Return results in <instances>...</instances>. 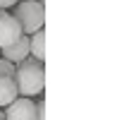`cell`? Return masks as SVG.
<instances>
[{
  "label": "cell",
  "mask_w": 122,
  "mask_h": 120,
  "mask_svg": "<svg viewBox=\"0 0 122 120\" xmlns=\"http://www.w3.org/2000/svg\"><path fill=\"white\" fill-rule=\"evenodd\" d=\"M43 43H46V31L38 29L29 36V55H34V60H38V63H43Z\"/></svg>",
  "instance_id": "52a82bcc"
},
{
  "label": "cell",
  "mask_w": 122,
  "mask_h": 120,
  "mask_svg": "<svg viewBox=\"0 0 122 120\" xmlns=\"http://www.w3.org/2000/svg\"><path fill=\"white\" fill-rule=\"evenodd\" d=\"M5 120H36V101L26 96H17L5 108Z\"/></svg>",
  "instance_id": "3957f363"
},
{
  "label": "cell",
  "mask_w": 122,
  "mask_h": 120,
  "mask_svg": "<svg viewBox=\"0 0 122 120\" xmlns=\"http://www.w3.org/2000/svg\"><path fill=\"white\" fill-rule=\"evenodd\" d=\"M19 36H22V27H19V22H17L10 12H5L3 17H0V48L12 46Z\"/></svg>",
  "instance_id": "277c9868"
},
{
  "label": "cell",
  "mask_w": 122,
  "mask_h": 120,
  "mask_svg": "<svg viewBox=\"0 0 122 120\" xmlns=\"http://www.w3.org/2000/svg\"><path fill=\"white\" fill-rule=\"evenodd\" d=\"M19 96L15 77H0V108H7L15 98Z\"/></svg>",
  "instance_id": "8992f818"
},
{
  "label": "cell",
  "mask_w": 122,
  "mask_h": 120,
  "mask_svg": "<svg viewBox=\"0 0 122 120\" xmlns=\"http://www.w3.org/2000/svg\"><path fill=\"white\" fill-rule=\"evenodd\" d=\"M10 15L19 22L22 34H26V36H31L34 31L43 29V24H46V10H43L41 0H19L12 7Z\"/></svg>",
  "instance_id": "7a4b0ae2"
},
{
  "label": "cell",
  "mask_w": 122,
  "mask_h": 120,
  "mask_svg": "<svg viewBox=\"0 0 122 120\" xmlns=\"http://www.w3.org/2000/svg\"><path fill=\"white\" fill-rule=\"evenodd\" d=\"M0 120H5V108H0Z\"/></svg>",
  "instance_id": "8fae6325"
},
{
  "label": "cell",
  "mask_w": 122,
  "mask_h": 120,
  "mask_svg": "<svg viewBox=\"0 0 122 120\" xmlns=\"http://www.w3.org/2000/svg\"><path fill=\"white\" fill-rule=\"evenodd\" d=\"M19 3V0H0V10H7L10 12V7H15Z\"/></svg>",
  "instance_id": "30bf717a"
},
{
  "label": "cell",
  "mask_w": 122,
  "mask_h": 120,
  "mask_svg": "<svg viewBox=\"0 0 122 120\" xmlns=\"http://www.w3.org/2000/svg\"><path fill=\"white\" fill-rule=\"evenodd\" d=\"M0 58L10 60L12 65H17V63H22V60H26V58H29V36H26V34H22L12 46L0 48Z\"/></svg>",
  "instance_id": "5b68a950"
},
{
  "label": "cell",
  "mask_w": 122,
  "mask_h": 120,
  "mask_svg": "<svg viewBox=\"0 0 122 120\" xmlns=\"http://www.w3.org/2000/svg\"><path fill=\"white\" fill-rule=\"evenodd\" d=\"M0 77H15V65L5 58H0Z\"/></svg>",
  "instance_id": "ba28073f"
},
{
  "label": "cell",
  "mask_w": 122,
  "mask_h": 120,
  "mask_svg": "<svg viewBox=\"0 0 122 120\" xmlns=\"http://www.w3.org/2000/svg\"><path fill=\"white\" fill-rule=\"evenodd\" d=\"M5 12H7V10H0V17H3V15H5Z\"/></svg>",
  "instance_id": "7c38bea8"
},
{
  "label": "cell",
  "mask_w": 122,
  "mask_h": 120,
  "mask_svg": "<svg viewBox=\"0 0 122 120\" xmlns=\"http://www.w3.org/2000/svg\"><path fill=\"white\" fill-rule=\"evenodd\" d=\"M36 120H46V103L36 101Z\"/></svg>",
  "instance_id": "9c48e42d"
},
{
  "label": "cell",
  "mask_w": 122,
  "mask_h": 120,
  "mask_svg": "<svg viewBox=\"0 0 122 120\" xmlns=\"http://www.w3.org/2000/svg\"><path fill=\"white\" fill-rule=\"evenodd\" d=\"M15 84H17V91L19 96H38L43 94V87H46V70H43V63L34 58H26L22 63L15 65Z\"/></svg>",
  "instance_id": "6da1fadb"
}]
</instances>
